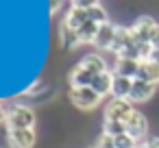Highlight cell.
<instances>
[{
    "label": "cell",
    "mask_w": 159,
    "mask_h": 148,
    "mask_svg": "<svg viewBox=\"0 0 159 148\" xmlns=\"http://www.w3.org/2000/svg\"><path fill=\"white\" fill-rule=\"evenodd\" d=\"M87 20H89V18H87V11H85V9L70 7V9H68V13H66V18H63V24H68L70 29L79 31V29H81Z\"/></svg>",
    "instance_id": "cell-15"
},
{
    "label": "cell",
    "mask_w": 159,
    "mask_h": 148,
    "mask_svg": "<svg viewBox=\"0 0 159 148\" xmlns=\"http://www.w3.org/2000/svg\"><path fill=\"white\" fill-rule=\"evenodd\" d=\"M131 31H133L135 42L152 44V48H155V44L159 42V24H157L150 16H142V18H137L135 24L131 26Z\"/></svg>",
    "instance_id": "cell-2"
},
{
    "label": "cell",
    "mask_w": 159,
    "mask_h": 148,
    "mask_svg": "<svg viewBox=\"0 0 159 148\" xmlns=\"http://www.w3.org/2000/svg\"><path fill=\"white\" fill-rule=\"evenodd\" d=\"M7 139L11 148H33L37 141L35 128H13L7 131Z\"/></svg>",
    "instance_id": "cell-6"
},
{
    "label": "cell",
    "mask_w": 159,
    "mask_h": 148,
    "mask_svg": "<svg viewBox=\"0 0 159 148\" xmlns=\"http://www.w3.org/2000/svg\"><path fill=\"white\" fill-rule=\"evenodd\" d=\"M116 29H118V26H113L111 22L100 24V26H98V33H96V37H94V46H96L98 50H111L113 39H116Z\"/></svg>",
    "instance_id": "cell-9"
},
{
    "label": "cell",
    "mask_w": 159,
    "mask_h": 148,
    "mask_svg": "<svg viewBox=\"0 0 159 148\" xmlns=\"http://www.w3.org/2000/svg\"><path fill=\"white\" fill-rule=\"evenodd\" d=\"M98 26L100 24H94V22H85L76 33H79V42L81 44H94V37H96V33H98Z\"/></svg>",
    "instance_id": "cell-18"
},
{
    "label": "cell",
    "mask_w": 159,
    "mask_h": 148,
    "mask_svg": "<svg viewBox=\"0 0 159 148\" xmlns=\"http://www.w3.org/2000/svg\"><path fill=\"white\" fill-rule=\"evenodd\" d=\"M87 18H89V22H94V24H105V22H109V16H107V11L98 5V7H92L89 11H87Z\"/></svg>",
    "instance_id": "cell-20"
},
{
    "label": "cell",
    "mask_w": 159,
    "mask_h": 148,
    "mask_svg": "<svg viewBox=\"0 0 159 148\" xmlns=\"http://www.w3.org/2000/svg\"><path fill=\"white\" fill-rule=\"evenodd\" d=\"M135 78L152 83V85H159V65L152 63V61H142L139 63V72H137Z\"/></svg>",
    "instance_id": "cell-14"
},
{
    "label": "cell",
    "mask_w": 159,
    "mask_h": 148,
    "mask_svg": "<svg viewBox=\"0 0 159 148\" xmlns=\"http://www.w3.org/2000/svg\"><path fill=\"white\" fill-rule=\"evenodd\" d=\"M146 61H152V63L159 65V48H152V52H150V57H148Z\"/></svg>",
    "instance_id": "cell-25"
},
{
    "label": "cell",
    "mask_w": 159,
    "mask_h": 148,
    "mask_svg": "<svg viewBox=\"0 0 159 148\" xmlns=\"http://www.w3.org/2000/svg\"><path fill=\"white\" fill-rule=\"evenodd\" d=\"M155 48H159V42H157V44H155Z\"/></svg>",
    "instance_id": "cell-29"
},
{
    "label": "cell",
    "mask_w": 159,
    "mask_h": 148,
    "mask_svg": "<svg viewBox=\"0 0 159 148\" xmlns=\"http://www.w3.org/2000/svg\"><path fill=\"white\" fill-rule=\"evenodd\" d=\"M131 87H133V78H126V76H118V74H113L111 98H126V100H129Z\"/></svg>",
    "instance_id": "cell-13"
},
{
    "label": "cell",
    "mask_w": 159,
    "mask_h": 148,
    "mask_svg": "<svg viewBox=\"0 0 159 148\" xmlns=\"http://www.w3.org/2000/svg\"><path fill=\"white\" fill-rule=\"evenodd\" d=\"M137 148H148V144H146V141H139V144H137Z\"/></svg>",
    "instance_id": "cell-28"
},
{
    "label": "cell",
    "mask_w": 159,
    "mask_h": 148,
    "mask_svg": "<svg viewBox=\"0 0 159 148\" xmlns=\"http://www.w3.org/2000/svg\"><path fill=\"white\" fill-rule=\"evenodd\" d=\"M37 122L35 111L29 105H13L11 109H7V131L13 128H33Z\"/></svg>",
    "instance_id": "cell-1"
},
{
    "label": "cell",
    "mask_w": 159,
    "mask_h": 148,
    "mask_svg": "<svg viewBox=\"0 0 159 148\" xmlns=\"http://www.w3.org/2000/svg\"><path fill=\"white\" fill-rule=\"evenodd\" d=\"M137 42L133 37V31L126 29V26H118L116 29V39H113V46H111V52L116 57H120L122 52H126L129 48H133Z\"/></svg>",
    "instance_id": "cell-7"
},
{
    "label": "cell",
    "mask_w": 159,
    "mask_h": 148,
    "mask_svg": "<svg viewBox=\"0 0 159 148\" xmlns=\"http://www.w3.org/2000/svg\"><path fill=\"white\" fill-rule=\"evenodd\" d=\"M96 148H116V137H111L107 133H100L98 139H96Z\"/></svg>",
    "instance_id": "cell-22"
},
{
    "label": "cell",
    "mask_w": 159,
    "mask_h": 148,
    "mask_svg": "<svg viewBox=\"0 0 159 148\" xmlns=\"http://www.w3.org/2000/svg\"><path fill=\"white\" fill-rule=\"evenodd\" d=\"M100 96L92 87H70V102L81 111H92L100 105Z\"/></svg>",
    "instance_id": "cell-3"
},
{
    "label": "cell",
    "mask_w": 159,
    "mask_h": 148,
    "mask_svg": "<svg viewBox=\"0 0 159 148\" xmlns=\"http://www.w3.org/2000/svg\"><path fill=\"white\" fill-rule=\"evenodd\" d=\"M124 126H126V133H129L133 139H137V141H142V139L146 137V133H148V120H146V115H144L142 111H137V109H133V113L124 120Z\"/></svg>",
    "instance_id": "cell-5"
},
{
    "label": "cell",
    "mask_w": 159,
    "mask_h": 148,
    "mask_svg": "<svg viewBox=\"0 0 159 148\" xmlns=\"http://www.w3.org/2000/svg\"><path fill=\"white\" fill-rule=\"evenodd\" d=\"M100 2L98 0H72V7H79V9H85V11H89L92 7H98Z\"/></svg>",
    "instance_id": "cell-23"
},
{
    "label": "cell",
    "mask_w": 159,
    "mask_h": 148,
    "mask_svg": "<svg viewBox=\"0 0 159 148\" xmlns=\"http://www.w3.org/2000/svg\"><path fill=\"white\" fill-rule=\"evenodd\" d=\"M83 68H87L94 76L96 74H102V72H107V63H105V59L100 57V55H96V52H92V55H85L81 61H79Z\"/></svg>",
    "instance_id": "cell-16"
},
{
    "label": "cell",
    "mask_w": 159,
    "mask_h": 148,
    "mask_svg": "<svg viewBox=\"0 0 159 148\" xmlns=\"http://www.w3.org/2000/svg\"><path fill=\"white\" fill-rule=\"evenodd\" d=\"M133 102L126 98H111L105 107V120H116V122H124L131 113H133Z\"/></svg>",
    "instance_id": "cell-4"
},
{
    "label": "cell",
    "mask_w": 159,
    "mask_h": 148,
    "mask_svg": "<svg viewBox=\"0 0 159 148\" xmlns=\"http://www.w3.org/2000/svg\"><path fill=\"white\" fill-rule=\"evenodd\" d=\"M68 81H70V87H89L92 81H94V74H92L87 68H83L81 63H76V65L70 70Z\"/></svg>",
    "instance_id": "cell-10"
},
{
    "label": "cell",
    "mask_w": 159,
    "mask_h": 148,
    "mask_svg": "<svg viewBox=\"0 0 159 148\" xmlns=\"http://www.w3.org/2000/svg\"><path fill=\"white\" fill-rule=\"evenodd\" d=\"M59 42H61V46L68 48V50L81 46V42H79V33H76L74 29H70L68 24H63V22H61V26H59Z\"/></svg>",
    "instance_id": "cell-17"
},
{
    "label": "cell",
    "mask_w": 159,
    "mask_h": 148,
    "mask_svg": "<svg viewBox=\"0 0 159 148\" xmlns=\"http://www.w3.org/2000/svg\"><path fill=\"white\" fill-rule=\"evenodd\" d=\"M89 148H96V146H89Z\"/></svg>",
    "instance_id": "cell-30"
},
{
    "label": "cell",
    "mask_w": 159,
    "mask_h": 148,
    "mask_svg": "<svg viewBox=\"0 0 159 148\" xmlns=\"http://www.w3.org/2000/svg\"><path fill=\"white\" fill-rule=\"evenodd\" d=\"M2 122H7V109L2 107V102H0V124Z\"/></svg>",
    "instance_id": "cell-27"
},
{
    "label": "cell",
    "mask_w": 159,
    "mask_h": 148,
    "mask_svg": "<svg viewBox=\"0 0 159 148\" xmlns=\"http://www.w3.org/2000/svg\"><path fill=\"white\" fill-rule=\"evenodd\" d=\"M139 63H142V61L118 57V59H116L113 74H118V76H126V78H135V76H137V72H139Z\"/></svg>",
    "instance_id": "cell-11"
},
{
    "label": "cell",
    "mask_w": 159,
    "mask_h": 148,
    "mask_svg": "<svg viewBox=\"0 0 159 148\" xmlns=\"http://www.w3.org/2000/svg\"><path fill=\"white\" fill-rule=\"evenodd\" d=\"M68 0H50V13H57L61 11V7H66Z\"/></svg>",
    "instance_id": "cell-24"
},
{
    "label": "cell",
    "mask_w": 159,
    "mask_h": 148,
    "mask_svg": "<svg viewBox=\"0 0 159 148\" xmlns=\"http://www.w3.org/2000/svg\"><path fill=\"white\" fill-rule=\"evenodd\" d=\"M155 89L157 85L152 83H146V81H139V78H133V87H131V94H129V100L135 105V102H146L155 96Z\"/></svg>",
    "instance_id": "cell-8"
},
{
    "label": "cell",
    "mask_w": 159,
    "mask_h": 148,
    "mask_svg": "<svg viewBox=\"0 0 159 148\" xmlns=\"http://www.w3.org/2000/svg\"><path fill=\"white\" fill-rule=\"evenodd\" d=\"M137 139H133L129 133H122V135H118L116 137V148H137Z\"/></svg>",
    "instance_id": "cell-21"
},
{
    "label": "cell",
    "mask_w": 159,
    "mask_h": 148,
    "mask_svg": "<svg viewBox=\"0 0 159 148\" xmlns=\"http://www.w3.org/2000/svg\"><path fill=\"white\" fill-rule=\"evenodd\" d=\"M102 133H107V135H111V137H118V135L126 133V126H124V122L105 120V122H102Z\"/></svg>",
    "instance_id": "cell-19"
},
{
    "label": "cell",
    "mask_w": 159,
    "mask_h": 148,
    "mask_svg": "<svg viewBox=\"0 0 159 148\" xmlns=\"http://www.w3.org/2000/svg\"><path fill=\"white\" fill-rule=\"evenodd\" d=\"M146 144H148V148H159V137H150Z\"/></svg>",
    "instance_id": "cell-26"
},
{
    "label": "cell",
    "mask_w": 159,
    "mask_h": 148,
    "mask_svg": "<svg viewBox=\"0 0 159 148\" xmlns=\"http://www.w3.org/2000/svg\"><path fill=\"white\" fill-rule=\"evenodd\" d=\"M111 85H113V72L107 70V72H102V74H96L89 87H92L100 98H105V96L111 94Z\"/></svg>",
    "instance_id": "cell-12"
}]
</instances>
